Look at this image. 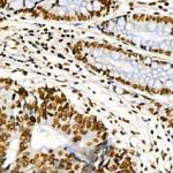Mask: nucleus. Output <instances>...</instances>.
<instances>
[{"instance_id": "obj_3", "label": "nucleus", "mask_w": 173, "mask_h": 173, "mask_svg": "<svg viewBox=\"0 0 173 173\" xmlns=\"http://www.w3.org/2000/svg\"><path fill=\"white\" fill-rule=\"evenodd\" d=\"M123 9L120 0H48L32 16L52 22L96 23Z\"/></svg>"}, {"instance_id": "obj_2", "label": "nucleus", "mask_w": 173, "mask_h": 173, "mask_svg": "<svg viewBox=\"0 0 173 173\" xmlns=\"http://www.w3.org/2000/svg\"><path fill=\"white\" fill-rule=\"evenodd\" d=\"M92 25L97 32L116 43L173 60V15L120 12Z\"/></svg>"}, {"instance_id": "obj_1", "label": "nucleus", "mask_w": 173, "mask_h": 173, "mask_svg": "<svg viewBox=\"0 0 173 173\" xmlns=\"http://www.w3.org/2000/svg\"><path fill=\"white\" fill-rule=\"evenodd\" d=\"M68 49L105 77L148 95L173 97V60L102 39L80 38L68 43Z\"/></svg>"}, {"instance_id": "obj_4", "label": "nucleus", "mask_w": 173, "mask_h": 173, "mask_svg": "<svg viewBox=\"0 0 173 173\" xmlns=\"http://www.w3.org/2000/svg\"><path fill=\"white\" fill-rule=\"evenodd\" d=\"M48 0H0V11L32 18Z\"/></svg>"}]
</instances>
